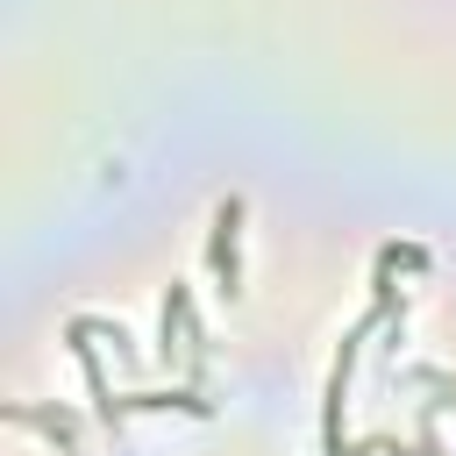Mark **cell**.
Returning a JSON list of instances; mask_svg holds the SVG:
<instances>
[{"instance_id":"6da1fadb","label":"cell","mask_w":456,"mask_h":456,"mask_svg":"<svg viewBox=\"0 0 456 456\" xmlns=\"http://www.w3.org/2000/svg\"><path fill=\"white\" fill-rule=\"evenodd\" d=\"M207 256H214L221 292L235 299V292H242V200H235V192L214 207V242H207Z\"/></svg>"},{"instance_id":"7a4b0ae2","label":"cell","mask_w":456,"mask_h":456,"mask_svg":"<svg viewBox=\"0 0 456 456\" xmlns=\"http://www.w3.org/2000/svg\"><path fill=\"white\" fill-rule=\"evenodd\" d=\"M71 349H78V363H86V392H93V413H100V428L107 435H121V399L107 392V370H100V356H93V342H86V321H71Z\"/></svg>"},{"instance_id":"3957f363","label":"cell","mask_w":456,"mask_h":456,"mask_svg":"<svg viewBox=\"0 0 456 456\" xmlns=\"http://www.w3.org/2000/svg\"><path fill=\"white\" fill-rule=\"evenodd\" d=\"M7 413H14L21 428H43V435H50L64 456L78 449V420H71V413H57V406H7Z\"/></svg>"},{"instance_id":"277c9868","label":"cell","mask_w":456,"mask_h":456,"mask_svg":"<svg viewBox=\"0 0 456 456\" xmlns=\"http://www.w3.org/2000/svg\"><path fill=\"white\" fill-rule=\"evenodd\" d=\"M178 342H185V285H171V292H164V328H157V356L171 363V356H178Z\"/></svg>"},{"instance_id":"5b68a950","label":"cell","mask_w":456,"mask_h":456,"mask_svg":"<svg viewBox=\"0 0 456 456\" xmlns=\"http://www.w3.org/2000/svg\"><path fill=\"white\" fill-rule=\"evenodd\" d=\"M378 264H392V271H428V249H420V242H385Z\"/></svg>"},{"instance_id":"8992f818","label":"cell","mask_w":456,"mask_h":456,"mask_svg":"<svg viewBox=\"0 0 456 456\" xmlns=\"http://www.w3.org/2000/svg\"><path fill=\"white\" fill-rule=\"evenodd\" d=\"M406 378H413V385H428V392H442V399H456V378H449V370H435V363H406Z\"/></svg>"},{"instance_id":"52a82bcc","label":"cell","mask_w":456,"mask_h":456,"mask_svg":"<svg viewBox=\"0 0 456 456\" xmlns=\"http://www.w3.org/2000/svg\"><path fill=\"white\" fill-rule=\"evenodd\" d=\"M420 456H442V442H435V413L420 420Z\"/></svg>"}]
</instances>
